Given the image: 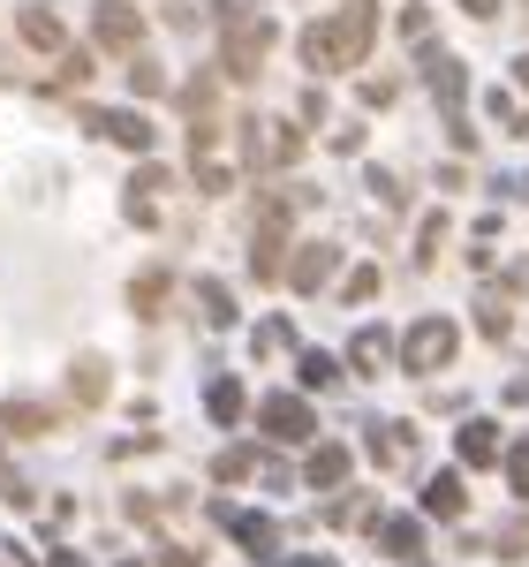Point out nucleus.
I'll list each match as a JSON object with an SVG mask.
<instances>
[{"label": "nucleus", "instance_id": "obj_1", "mask_svg": "<svg viewBox=\"0 0 529 567\" xmlns=\"http://www.w3.org/2000/svg\"><path fill=\"white\" fill-rule=\"evenodd\" d=\"M371 39H378V8H371V0H349L341 16L310 23L303 39H295V53H303L310 76H333V69H355V61L371 53Z\"/></svg>", "mask_w": 529, "mask_h": 567}, {"label": "nucleus", "instance_id": "obj_2", "mask_svg": "<svg viewBox=\"0 0 529 567\" xmlns=\"http://www.w3.org/2000/svg\"><path fill=\"white\" fill-rule=\"evenodd\" d=\"M242 159H250L258 175H280V167L303 159V130H295L288 114H250V122H242Z\"/></svg>", "mask_w": 529, "mask_h": 567}, {"label": "nucleus", "instance_id": "obj_3", "mask_svg": "<svg viewBox=\"0 0 529 567\" xmlns=\"http://www.w3.org/2000/svg\"><path fill=\"white\" fill-rule=\"evenodd\" d=\"M454 349H461V333H454V318H416V326L401 333V371H416V379H432V371H446V363H454Z\"/></svg>", "mask_w": 529, "mask_h": 567}, {"label": "nucleus", "instance_id": "obj_4", "mask_svg": "<svg viewBox=\"0 0 529 567\" xmlns=\"http://www.w3.org/2000/svg\"><path fill=\"white\" fill-rule=\"evenodd\" d=\"M181 114H189V159H212L220 152V76H189L181 84Z\"/></svg>", "mask_w": 529, "mask_h": 567}, {"label": "nucleus", "instance_id": "obj_5", "mask_svg": "<svg viewBox=\"0 0 529 567\" xmlns=\"http://www.w3.org/2000/svg\"><path fill=\"white\" fill-rule=\"evenodd\" d=\"M264 53H272V23H264V16H235L227 39H220V69L235 76V84H258Z\"/></svg>", "mask_w": 529, "mask_h": 567}, {"label": "nucleus", "instance_id": "obj_6", "mask_svg": "<svg viewBox=\"0 0 529 567\" xmlns=\"http://www.w3.org/2000/svg\"><path fill=\"white\" fill-rule=\"evenodd\" d=\"M258 424L272 446H310L318 439V409H310L303 393H264L258 401Z\"/></svg>", "mask_w": 529, "mask_h": 567}, {"label": "nucleus", "instance_id": "obj_7", "mask_svg": "<svg viewBox=\"0 0 529 567\" xmlns=\"http://www.w3.org/2000/svg\"><path fill=\"white\" fill-rule=\"evenodd\" d=\"M212 523H220L227 537L250 553V560H280V545H288V537H280V523H272V515H250V507H212Z\"/></svg>", "mask_w": 529, "mask_h": 567}, {"label": "nucleus", "instance_id": "obj_8", "mask_svg": "<svg viewBox=\"0 0 529 567\" xmlns=\"http://www.w3.org/2000/svg\"><path fill=\"white\" fill-rule=\"evenodd\" d=\"M84 130L106 136V144H122V152H152V144H159V130H152L136 106H84Z\"/></svg>", "mask_w": 529, "mask_h": 567}, {"label": "nucleus", "instance_id": "obj_9", "mask_svg": "<svg viewBox=\"0 0 529 567\" xmlns=\"http://www.w3.org/2000/svg\"><path fill=\"white\" fill-rule=\"evenodd\" d=\"M91 39H98V53H136L144 45V16L129 0H98L91 8Z\"/></svg>", "mask_w": 529, "mask_h": 567}, {"label": "nucleus", "instance_id": "obj_10", "mask_svg": "<svg viewBox=\"0 0 529 567\" xmlns=\"http://www.w3.org/2000/svg\"><path fill=\"white\" fill-rule=\"evenodd\" d=\"M333 272H341V250H333V243H303L295 258L280 265V280H288L295 296H318V288L333 280Z\"/></svg>", "mask_w": 529, "mask_h": 567}, {"label": "nucleus", "instance_id": "obj_11", "mask_svg": "<svg viewBox=\"0 0 529 567\" xmlns=\"http://www.w3.org/2000/svg\"><path fill=\"white\" fill-rule=\"evenodd\" d=\"M424 84L439 99L446 114H461V91H469V69H461V53H446V45H424Z\"/></svg>", "mask_w": 529, "mask_h": 567}, {"label": "nucleus", "instance_id": "obj_12", "mask_svg": "<svg viewBox=\"0 0 529 567\" xmlns=\"http://www.w3.org/2000/svg\"><path fill=\"white\" fill-rule=\"evenodd\" d=\"M355 470V454L341 446V439H310V454H303V484H318V492H341Z\"/></svg>", "mask_w": 529, "mask_h": 567}, {"label": "nucleus", "instance_id": "obj_13", "mask_svg": "<svg viewBox=\"0 0 529 567\" xmlns=\"http://www.w3.org/2000/svg\"><path fill=\"white\" fill-rule=\"evenodd\" d=\"M499 446H507V439H499V424H491V416H469V424L454 432V454H461V470H491V462H499Z\"/></svg>", "mask_w": 529, "mask_h": 567}, {"label": "nucleus", "instance_id": "obj_14", "mask_svg": "<svg viewBox=\"0 0 529 567\" xmlns=\"http://www.w3.org/2000/svg\"><path fill=\"white\" fill-rule=\"evenodd\" d=\"M167 167H136V182H129V197H122V213L136 219V227H159V189H167Z\"/></svg>", "mask_w": 529, "mask_h": 567}, {"label": "nucleus", "instance_id": "obj_15", "mask_svg": "<svg viewBox=\"0 0 529 567\" xmlns=\"http://www.w3.org/2000/svg\"><path fill=\"white\" fill-rule=\"evenodd\" d=\"M416 446H424V439L408 432V424H394V416H378V424H371V454H378L386 470H408V462H416Z\"/></svg>", "mask_w": 529, "mask_h": 567}, {"label": "nucleus", "instance_id": "obj_16", "mask_svg": "<svg viewBox=\"0 0 529 567\" xmlns=\"http://www.w3.org/2000/svg\"><path fill=\"white\" fill-rule=\"evenodd\" d=\"M378 553H394V560H424V523L416 515H378Z\"/></svg>", "mask_w": 529, "mask_h": 567}, {"label": "nucleus", "instance_id": "obj_17", "mask_svg": "<svg viewBox=\"0 0 529 567\" xmlns=\"http://www.w3.org/2000/svg\"><path fill=\"white\" fill-rule=\"evenodd\" d=\"M386 355H394V333H386V326H355V341H349L355 379H378V371H386Z\"/></svg>", "mask_w": 529, "mask_h": 567}, {"label": "nucleus", "instance_id": "obj_18", "mask_svg": "<svg viewBox=\"0 0 529 567\" xmlns=\"http://www.w3.org/2000/svg\"><path fill=\"white\" fill-rule=\"evenodd\" d=\"M53 424H61V416H53L45 401H0V432H15V439H45Z\"/></svg>", "mask_w": 529, "mask_h": 567}, {"label": "nucleus", "instance_id": "obj_19", "mask_svg": "<svg viewBox=\"0 0 529 567\" xmlns=\"http://www.w3.org/2000/svg\"><path fill=\"white\" fill-rule=\"evenodd\" d=\"M15 23H23V39L39 45V53H61V45H69V31H61V16H53L45 0H23V16H15Z\"/></svg>", "mask_w": 529, "mask_h": 567}, {"label": "nucleus", "instance_id": "obj_20", "mask_svg": "<svg viewBox=\"0 0 529 567\" xmlns=\"http://www.w3.org/2000/svg\"><path fill=\"white\" fill-rule=\"evenodd\" d=\"M106 386H114L106 355H76V363H69V393H76L84 409H98V401H106Z\"/></svg>", "mask_w": 529, "mask_h": 567}, {"label": "nucleus", "instance_id": "obj_21", "mask_svg": "<svg viewBox=\"0 0 529 567\" xmlns=\"http://www.w3.org/2000/svg\"><path fill=\"white\" fill-rule=\"evenodd\" d=\"M461 507H469V492H461V477H454V470H439V477L424 484V515H439V523H461Z\"/></svg>", "mask_w": 529, "mask_h": 567}, {"label": "nucleus", "instance_id": "obj_22", "mask_svg": "<svg viewBox=\"0 0 529 567\" xmlns=\"http://www.w3.org/2000/svg\"><path fill=\"white\" fill-rule=\"evenodd\" d=\"M167 296H175V272H159V265L129 280V303H136V318H159V310H167Z\"/></svg>", "mask_w": 529, "mask_h": 567}, {"label": "nucleus", "instance_id": "obj_23", "mask_svg": "<svg viewBox=\"0 0 529 567\" xmlns=\"http://www.w3.org/2000/svg\"><path fill=\"white\" fill-rule=\"evenodd\" d=\"M242 409H250V393L235 386V379H212V386H205V416H212V424H242Z\"/></svg>", "mask_w": 529, "mask_h": 567}, {"label": "nucleus", "instance_id": "obj_24", "mask_svg": "<svg viewBox=\"0 0 529 567\" xmlns=\"http://www.w3.org/2000/svg\"><path fill=\"white\" fill-rule=\"evenodd\" d=\"M378 515H386V507H378L371 492H355V499H333V507H325V523H341V529H378Z\"/></svg>", "mask_w": 529, "mask_h": 567}, {"label": "nucleus", "instance_id": "obj_25", "mask_svg": "<svg viewBox=\"0 0 529 567\" xmlns=\"http://www.w3.org/2000/svg\"><path fill=\"white\" fill-rule=\"evenodd\" d=\"M295 379H303L310 393H333V386H341V363H333L325 349H303V355H295Z\"/></svg>", "mask_w": 529, "mask_h": 567}, {"label": "nucleus", "instance_id": "obj_26", "mask_svg": "<svg viewBox=\"0 0 529 567\" xmlns=\"http://www.w3.org/2000/svg\"><path fill=\"white\" fill-rule=\"evenodd\" d=\"M197 310H205V326H212V333L235 326V296H227V280H197Z\"/></svg>", "mask_w": 529, "mask_h": 567}, {"label": "nucleus", "instance_id": "obj_27", "mask_svg": "<svg viewBox=\"0 0 529 567\" xmlns=\"http://www.w3.org/2000/svg\"><path fill=\"white\" fill-rule=\"evenodd\" d=\"M242 477H258V454L250 446H220L212 454V484H242Z\"/></svg>", "mask_w": 529, "mask_h": 567}, {"label": "nucleus", "instance_id": "obj_28", "mask_svg": "<svg viewBox=\"0 0 529 567\" xmlns=\"http://www.w3.org/2000/svg\"><path fill=\"white\" fill-rule=\"evenodd\" d=\"M477 333H485V341H507V333H515V318H507V296H477Z\"/></svg>", "mask_w": 529, "mask_h": 567}, {"label": "nucleus", "instance_id": "obj_29", "mask_svg": "<svg viewBox=\"0 0 529 567\" xmlns=\"http://www.w3.org/2000/svg\"><path fill=\"white\" fill-rule=\"evenodd\" d=\"M499 462H507V484H515V499H529V432L515 446H499Z\"/></svg>", "mask_w": 529, "mask_h": 567}, {"label": "nucleus", "instance_id": "obj_30", "mask_svg": "<svg viewBox=\"0 0 529 567\" xmlns=\"http://www.w3.org/2000/svg\"><path fill=\"white\" fill-rule=\"evenodd\" d=\"M129 84H136V99H159V91H167V69L136 53V61H129Z\"/></svg>", "mask_w": 529, "mask_h": 567}, {"label": "nucleus", "instance_id": "obj_31", "mask_svg": "<svg viewBox=\"0 0 529 567\" xmlns=\"http://www.w3.org/2000/svg\"><path fill=\"white\" fill-rule=\"evenodd\" d=\"M401 39H408V45H432V8H424V0H408V8H401Z\"/></svg>", "mask_w": 529, "mask_h": 567}, {"label": "nucleus", "instance_id": "obj_32", "mask_svg": "<svg viewBox=\"0 0 529 567\" xmlns=\"http://www.w3.org/2000/svg\"><path fill=\"white\" fill-rule=\"evenodd\" d=\"M371 296H378V272H371V265L341 272V303H371Z\"/></svg>", "mask_w": 529, "mask_h": 567}, {"label": "nucleus", "instance_id": "obj_33", "mask_svg": "<svg viewBox=\"0 0 529 567\" xmlns=\"http://www.w3.org/2000/svg\"><path fill=\"white\" fill-rule=\"evenodd\" d=\"M288 341H295V326H288V318H264V326H258V355H280Z\"/></svg>", "mask_w": 529, "mask_h": 567}, {"label": "nucleus", "instance_id": "obj_34", "mask_svg": "<svg viewBox=\"0 0 529 567\" xmlns=\"http://www.w3.org/2000/svg\"><path fill=\"white\" fill-rule=\"evenodd\" d=\"M439 243H446V213H432V219H424V235H416V265L439 258Z\"/></svg>", "mask_w": 529, "mask_h": 567}, {"label": "nucleus", "instance_id": "obj_35", "mask_svg": "<svg viewBox=\"0 0 529 567\" xmlns=\"http://www.w3.org/2000/svg\"><path fill=\"white\" fill-rule=\"evenodd\" d=\"M491 114L507 122V136H529V114H522V106H515V99H507V91H491Z\"/></svg>", "mask_w": 529, "mask_h": 567}, {"label": "nucleus", "instance_id": "obj_36", "mask_svg": "<svg viewBox=\"0 0 529 567\" xmlns=\"http://www.w3.org/2000/svg\"><path fill=\"white\" fill-rule=\"evenodd\" d=\"M84 76H91V53H61V84H53V91H76Z\"/></svg>", "mask_w": 529, "mask_h": 567}, {"label": "nucleus", "instance_id": "obj_37", "mask_svg": "<svg viewBox=\"0 0 529 567\" xmlns=\"http://www.w3.org/2000/svg\"><path fill=\"white\" fill-rule=\"evenodd\" d=\"M159 567H205L197 545H159Z\"/></svg>", "mask_w": 529, "mask_h": 567}, {"label": "nucleus", "instance_id": "obj_38", "mask_svg": "<svg viewBox=\"0 0 529 567\" xmlns=\"http://www.w3.org/2000/svg\"><path fill=\"white\" fill-rule=\"evenodd\" d=\"M499 296H529V258L507 265V280H499Z\"/></svg>", "mask_w": 529, "mask_h": 567}, {"label": "nucleus", "instance_id": "obj_39", "mask_svg": "<svg viewBox=\"0 0 529 567\" xmlns=\"http://www.w3.org/2000/svg\"><path fill=\"white\" fill-rule=\"evenodd\" d=\"M371 189H378L386 205H401V175H386V167H371Z\"/></svg>", "mask_w": 529, "mask_h": 567}, {"label": "nucleus", "instance_id": "obj_40", "mask_svg": "<svg viewBox=\"0 0 529 567\" xmlns=\"http://www.w3.org/2000/svg\"><path fill=\"white\" fill-rule=\"evenodd\" d=\"M288 567H341V560H333V553H295Z\"/></svg>", "mask_w": 529, "mask_h": 567}, {"label": "nucleus", "instance_id": "obj_41", "mask_svg": "<svg viewBox=\"0 0 529 567\" xmlns=\"http://www.w3.org/2000/svg\"><path fill=\"white\" fill-rule=\"evenodd\" d=\"M45 567H84V553H69V545H61V553H45Z\"/></svg>", "mask_w": 529, "mask_h": 567}, {"label": "nucleus", "instance_id": "obj_42", "mask_svg": "<svg viewBox=\"0 0 529 567\" xmlns=\"http://www.w3.org/2000/svg\"><path fill=\"white\" fill-rule=\"evenodd\" d=\"M507 401H529V371H515V379H507Z\"/></svg>", "mask_w": 529, "mask_h": 567}, {"label": "nucleus", "instance_id": "obj_43", "mask_svg": "<svg viewBox=\"0 0 529 567\" xmlns=\"http://www.w3.org/2000/svg\"><path fill=\"white\" fill-rule=\"evenodd\" d=\"M461 8H469L477 23H485V16H499V0H461Z\"/></svg>", "mask_w": 529, "mask_h": 567}, {"label": "nucleus", "instance_id": "obj_44", "mask_svg": "<svg viewBox=\"0 0 529 567\" xmlns=\"http://www.w3.org/2000/svg\"><path fill=\"white\" fill-rule=\"evenodd\" d=\"M515 84H522V91H529V53H522V61H515Z\"/></svg>", "mask_w": 529, "mask_h": 567}, {"label": "nucleus", "instance_id": "obj_45", "mask_svg": "<svg viewBox=\"0 0 529 567\" xmlns=\"http://www.w3.org/2000/svg\"><path fill=\"white\" fill-rule=\"evenodd\" d=\"M408 567H432V560H408Z\"/></svg>", "mask_w": 529, "mask_h": 567}, {"label": "nucleus", "instance_id": "obj_46", "mask_svg": "<svg viewBox=\"0 0 529 567\" xmlns=\"http://www.w3.org/2000/svg\"><path fill=\"white\" fill-rule=\"evenodd\" d=\"M122 567H144V560H122Z\"/></svg>", "mask_w": 529, "mask_h": 567}]
</instances>
